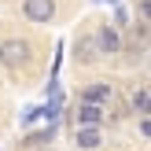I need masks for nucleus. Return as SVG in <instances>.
Listing matches in <instances>:
<instances>
[{"mask_svg": "<svg viewBox=\"0 0 151 151\" xmlns=\"http://www.w3.org/2000/svg\"><path fill=\"white\" fill-rule=\"evenodd\" d=\"M78 125H107V107H100V103H74V129Z\"/></svg>", "mask_w": 151, "mask_h": 151, "instance_id": "nucleus-9", "label": "nucleus"}, {"mask_svg": "<svg viewBox=\"0 0 151 151\" xmlns=\"http://www.w3.org/2000/svg\"><path fill=\"white\" fill-rule=\"evenodd\" d=\"M92 33H96V48H100L103 59H118V55H125V33H122V29H114L111 22H96Z\"/></svg>", "mask_w": 151, "mask_h": 151, "instance_id": "nucleus-4", "label": "nucleus"}, {"mask_svg": "<svg viewBox=\"0 0 151 151\" xmlns=\"http://www.w3.org/2000/svg\"><path fill=\"white\" fill-rule=\"evenodd\" d=\"M63 111H66V96H63V88H59V92H52L48 100L41 103V118H48V122H59V118H63Z\"/></svg>", "mask_w": 151, "mask_h": 151, "instance_id": "nucleus-10", "label": "nucleus"}, {"mask_svg": "<svg viewBox=\"0 0 151 151\" xmlns=\"http://www.w3.org/2000/svg\"><path fill=\"white\" fill-rule=\"evenodd\" d=\"M37 118H41V107H26L22 111V125H33Z\"/></svg>", "mask_w": 151, "mask_h": 151, "instance_id": "nucleus-13", "label": "nucleus"}, {"mask_svg": "<svg viewBox=\"0 0 151 151\" xmlns=\"http://www.w3.org/2000/svg\"><path fill=\"white\" fill-rule=\"evenodd\" d=\"M33 59H37L33 37H22V33H4V37H0V66H4L7 74L29 70Z\"/></svg>", "mask_w": 151, "mask_h": 151, "instance_id": "nucleus-1", "label": "nucleus"}, {"mask_svg": "<svg viewBox=\"0 0 151 151\" xmlns=\"http://www.w3.org/2000/svg\"><path fill=\"white\" fill-rule=\"evenodd\" d=\"M140 137L151 140V118H140Z\"/></svg>", "mask_w": 151, "mask_h": 151, "instance_id": "nucleus-14", "label": "nucleus"}, {"mask_svg": "<svg viewBox=\"0 0 151 151\" xmlns=\"http://www.w3.org/2000/svg\"><path fill=\"white\" fill-rule=\"evenodd\" d=\"M15 11L29 26H52V22H59V0H19Z\"/></svg>", "mask_w": 151, "mask_h": 151, "instance_id": "nucleus-2", "label": "nucleus"}, {"mask_svg": "<svg viewBox=\"0 0 151 151\" xmlns=\"http://www.w3.org/2000/svg\"><path fill=\"white\" fill-rule=\"evenodd\" d=\"M111 26H114V29H122V33L133 26V19H129V7H125V4H114V19H111Z\"/></svg>", "mask_w": 151, "mask_h": 151, "instance_id": "nucleus-11", "label": "nucleus"}, {"mask_svg": "<svg viewBox=\"0 0 151 151\" xmlns=\"http://www.w3.org/2000/svg\"><path fill=\"white\" fill-rule=\"evenodd\" d=\"M55 137H59V122H48L44 129H33V133H26V137L19 140V147L22 151H37V147H52L55 144Z\"/></svg>", "mask_w": 151, "mask_h": 151, "instance_id": "nucleus-7", "label": "nucleus"}, {"mask_svg": "<svg viewBox=\"0 0 151 151\" xmlns=\"http://www.w3.org/2000/svg\"><path fill=\"white\" fill-rule=\"evenodd\" d=\"M74 100H78V103H100V107H114L118 88H114V81H85V85H78Z\"/></svg>", "mask_w": 151, "mask_h": 151, "instance_id": "nucleus-5", "label": "nucleus"}, {"mask_svg": "<svg viewBox=\"0 0 151 151\" xmlns=\"http://www.w3.org/2000/svg\"><path fill=\"white\" fill-rule=\"evenodd\" d=\"M133 15H137L140 26H151V0H137L133 4Z\"/></svg>", "mask_w": 151, "mask_h": 151, "instance_id": "nucleus-12", "label": "nucleus"}, {"mask_svg": "<svg viewBox=\"0 0 151 151\" xmlns=\"http://www.w3.org/2000/svg\"><path fill=\"white\" fill-rule=\"evenodd\" d=\"M70 55H74V66H81V70H88V66H96V63L103 59L100 48H96V33H92V26H81V29H78Z\"/></svg>", "mask_w": 151, "mask_h": 151, "instance_id": "nucleus-3", "label": "nucleus"}, {"mask_svg": "<svg viewBox=\"0 0 151 151\" xmlns=\"http://www.w3.org/2000/svg\"><path fill=\"white\" fill-rule=\"evenodd\" d=\"M74 147L78 151H103L107 147V129L103 125H78L74 129Z\"/></svg>", "mask_w": 151, "mask_h": 151, "instance_id": "nucleus-6", "label": "nucleus"}, {"mask_svg": "<svg viewBox=\"0 0 151 151\" xmlns=\"http://www.w3.org/2000/svg\"><path fill=\"white\" fill-rule=\"evenodd\" d=\"M125 111L137 118H151V85H133L129 100H125Z\"/></svg>", "mask_w": 151, "mask_h": 151, "instance_id": "nucleus-8", "label": "nucleus"}, {"mask_svg": "<svg viewBox=\"0 0 151 151\" xmlns=\"http://www.w3.org/2000/svg\"><path fill=\"white\" fill-rule=\"evenodd\" d=\"M37 151H55V144H52V147H37Z\"/></svg>", "mask_w": 151, "mask_h": 151, "instance_id": "nucleus-15", "label": "nucleus"}]
</instances>
